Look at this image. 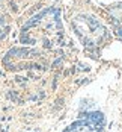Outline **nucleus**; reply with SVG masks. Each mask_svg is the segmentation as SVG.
<instances>
[{
	"label": "nucleus",
	"instance_id": "nucleus-1",
	"mask_svg": "<svg viewBox=\"0 0 122 132\" xmlns=\"http://www.w3.org/2000/svg\"><path fill=\"white\" fill-rule=\"evenodd\" d=\"M103 131V117L101 114H91V117L74 123L65 132H101Z\"/></svg>",
	"mask_w": 122,
	"mask_h": 132
}]
</instances>
